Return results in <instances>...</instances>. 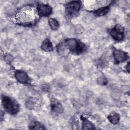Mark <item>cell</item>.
I'll return each mask as SVG.
<instances>
[{
	"instance_id": "9a60e30c",
	"label": "cell",
	"mask_w": 130,
	"mask_h": 130,
	"mask_svg": "<svg viewBox=\"0 0 130 130\" xmlns=\"http://www.w3.org/2000/svg\"><path fill=\"white\" fill-rule=\"evenodd\" d=\"M49 24L51 28L53 30H56L58 29L59 26V24L58 22L54 18H50L49 20Z\"/></svg>"
},
{
	"instance_id": "5b68a950",
	"label": "cell",
	"mask_w": 130,
	"mask_h": 130,
	"mask_svg": "<svg viewBox=\"0 0 130 130\" xmlns=\"http://www.w3.org/2000/svg\"><path fill=\"white\" fill-rule=\"evenodd\" d=\"M110 35L116 41H121L124 38V28L119 24H117L110 30Z\"/></svg>"
},
{
	"instance_id": "9c48e42d",
	"label": "cell",
	"mask_w": 130,
	"mask_h": 130,
	"mask_svg": "<svg viewBox=\"0 0 130 130\" xmlns=\"http://www.w3.org/2000/svg\"><path fill=\"white\" fill-rule=\"evenodd\" d=\"M56 51L57 53L62 56H64L67 55L68 54L69 51H70L68 47L66 46V44L62 43H60L57 45V46L56 47Z\"/></svg>"
},
{
	"instance_id": "30bf717a",
	"label": "cell",
	"mask_w": 130,
	"mask_h": 130,
	"mask_svg": "<svg viewBox=\"0 0 130 130\" xmlns=\"http://www.w3.org/2000/svg\"><path fill=\"white\" fill-rule=\"evenodd\" d=\"M41 48L46 52H50L53 50V46L49 39H46L41 45Z\"/></svg>"
},
{
	"instance_id": "e0dca14e",
	"label": "cell",
	"mask_w": 130,
	"mask_h": 130,
	"mask_svg": "<svg viewBox=\"0 0 130 130\" xmlns=\"http://www.w3.org/2000/svg\"><path fill=\"white\" fill-rule=\"evenodd\" d=\"M98 83L102 85H104L107 83L106 79L104 77H100L98 79Z\"/></svg>"
},
{
	"instance_id": "6da1fadb",
	"label": "cell",
	"mask_w": 130,
	"mask_h": 130,
	"mask_svg": "<svg viewBox=\"0 0 130 130\" xmlns=\"http://www.w3.org/2000/svg\"><path fill=\"white\" fill-rule=\"evenodd\" d=\"M17 19L20 24L24 25H32L36 20L35 12L30 8L24 9L18 14Z\"/></svg>"
},
{
	"instance_id": "ac0fdd59",
	"label": "cell",
	"mask_w": 130,
	"mask_h": 130,
	"mask_svg": "<svg viewBox=\"0 0 130 130\" xmlns=\"http://www.w3.org/2000/svg\"><path fill=\"white\" fill-rule=\"evenodd\" d=\"M4 59L5 60L8 62V63H10L13 60V57L10 55V54H7L4 57Z\"/></svg>"
},
{
	"instance_id": "52a82bcc",
	"label": "cell",
	"mask_w": 130,
	"mask_h": 130,
	"mask_svg": "<svg viewBox=\"0 0 130 130\" xmlns=\"http://www.w3.org/2000/svg\"><path fill=\"white\" fill-rule=\"evenodd\" d=\"M113 56L115 60L117 63L123 62L126 60L128 57L127 53L122 50L117 49H115L113 51Z\"/></svg>"
},
{
	"instance_id": "ba28073f",
	"label": "cell",
	"mask_w": 130,
	"mask_h": 130,
	"mask_svg": "<svg viewBox=\"0 0 130 130\" xmlns=\"http://www.w3.org/2000/svg\"><path fill=\"white\" fill-rule=\"evenodd\" d=\"M16 79L19 82L23 84H26L29 81V78L27 73L22 71L17 70L15 73Z\"/></svg>"
},
{
	"instance_id": "8fae6325",
	"label": "cell",
	"mask_w": 130,
	"mask_h": 130,
	"mask_svg": "<svg viewBox=\"0 0 130 130\" xmlns=\"http://www.w3.org/2000/svg\"><path fill=\"white\" fill-rule=\"evenodd\" d=\"M108 118V120H109V121L111 123L114 124H116L119 121L120 116L118 113H117L115 112H112L109 115Z\"/></svg>"
},
{
	"instance_id": "2e32d148",
	"label": "cell",
	"mask_w": 130,
	"mask_h": 130,
	"mask_svg": "<svg viewBox=\"0 0 130 130\" xmlns=\"http://www.w3.org/2000/svg\"><path fill=\"white\" fill-rule=\"evenodd\" d=\"M30 129H44V127L43 125L41 124V123H40L38 121H34L31 122L29 126Z\"/></svg>"
},
{
	"instance_id": "7c38bea8",
	"label": "cell",
	"mask_w": 130,
	"mask_h": 130,
	"mask_svg": "<svg viewBox=\"0 0 130 130\" xmlns=\"http://www.w3.org/2000/svg\"><path fill=\"white\" fill-rule=\"evenodd\" d=\"M109 10V7L108 6H106L98 8L97 10H96L94 12V13L96 16H102L106 15L108 12Z\"/></svg>"
},
{
	"instance_id": "4fadbf2b",
	"label": "cell",
	"mask_w": 130,
	"mask_h": 130,
	"mask_svg": "<svg viewBox=\"0 0 130 130\" xmlns=\"http://www.w3.org/2000/svg\"><path fill=\"white\" fill-rule=\"evenodd\" d=\"M51 110L56 113H61L63 111V108L61 104L57 102H53L51 104Z\"/></svg>"
},
{
	"instance_id": "277c9868",
	"label": "cell",
	"mask_w": 130,
	"mask_h": 130,
	"mask_svg": "<svg viewBox=\"0 0 130 130\" xmlns=\"http://www.w3.org/2000/svg\"><path fill=\"white\" fill-rule=\"evenodd\" d=\"M81 7L80 1H71L66 5V11L68 15L70 16L74 15L79 12Z\"/></svg>"
},
{
	"instance_id": "7a4b0ae2",
	"label": "cell",
	"mask_w": 130,
	"mask_h": 130,
	"mask_svg": "<svg viewBox=\"0 0 130 130\" xmlns=\"http://www.w3.org/2000/svg\"><path fill=\"white\" fill-rule=\"evenodd\" d=\"M64 44L70 51L76 54H80L86 49L85 44L75 39H67Z\"/></svg>"
},
{
	"instance_id": "3957f363",
	"label": "cell",
	"mask_w": 130,
	"mask_h": 130,
	"mask_svg": "<svg viewBox=\"0 0 130 130\" xmlns=\"http://www.w3.org/2000/svg\"><path fill=\"white\" fill-rule=\"evenodd\" d=\"M2 104L5 110L11 114H15L19 110V106L12 98L4 96L2 98Z\"/></svg>"
},
{
	"instance_id": "5bb4252c",
	"label": "cell",
	"mask_w": 130,
	"mask_h": 130,
	"mask_svg": "<svg viewBox=\"0 0 130 130\" xmlns=\"http://www.w3.org/2000/svg\"><path fill=\"white\" fill-rule=\"evenodd\" d=\"M82 127L83 129H94L93 124L88 119L84 117H82Z\"/></svg>"
},
{
	"instance_id": "8992f818",
	"label": "cell",
	"mask_w": 130,
	"mask_h": 130,
	"mask_svg": "<svg viewBox=\"0 0 130 130\" xmlns=\"http://www.w3.org/2000/svg\"><path fill=\"white\" fill-rule=\"evenodd\" d=\"M37 12L40 16L47 17L52 13V9L48 4L39 3L37 6Z\"/></svg>"
}]
</instances>
